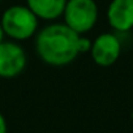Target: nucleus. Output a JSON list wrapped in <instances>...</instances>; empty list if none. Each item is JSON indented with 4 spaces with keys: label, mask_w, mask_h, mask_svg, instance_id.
<instances>
[{
    "label": "nucleus",
    "mask_w": 133,
    "mask_h": 133,
    "mask_svg": "<svg viewBox=\"0 0 133 133\" xmlns=\"http://www.w3.org/2000/svg\"><path fill=\"white\" fill-rule=\"evenodd\" d=\"M80 35L65 24L54 22L44 26L35 38V51L41 60L52 66L71 64L80 54L77 42Z\"/></svg>",
    "instance_id": "1"
},
{
    "label": "nucleus",
    "mask_w": 133,
    "mask_h": 133,
    "mask_svg": "<svg viewBox=\"0 0 133 133\" xmlns=\"http://www.w3.org/2000/svg\"><path fill=\"white\" fill-rule=\"evenodd\" d=\"M0 24L7 37L13 41H28L37 33L39 18L28 5H12L3 12Z\"/></svg>",
    "instance_id": "2"
},
{
    "label": "nucleus",
    "mask_w": 133,
    "mask_h": 133,
    "mask_svg": "<svg viewBox=\"0 0 133 133\" xmlns=\"http://www.w3.org/2000/svg\"><path fill=\"white\" fill-rule=\"evenodd\" d=\"M64 24L78 35L89 33L98 21L95 0H66L63 13Z\"/></svg>",
    "instance_id": "3"
},
{
    "label": "nucleus",
    "mask_w": 133,
    "mask_h": 133,
    "mask_svg": "<svg viewBox=\"0 0 133 133\" xmlns=\"http://www.w3.org/2000/svg\"><path fill=\"white\" fill-rule=\"evenodd\" d=\"M28 56L25 50L13 41L0 43V77L13 78L21 75L26 66Z\"/></svg>",
    "instance_id": "4"
},
{
    "label": "nucleus",
    "mask_w": 133,
    "mask_h": 133,
    "mask_svg": "<svg viewBox=\"0 0 133 133\" xmlns=\"http://www.w3.org/2000/svg\"><path fill=\"white\" fill-rule=\"evenodd\" d=\"M121 52V43L112 33H103L93 41L90 50L91 59L99 66H110L115 64Z\"/></svg>",
    "instance_id": "5"
},
{
    "label": "nucleus",
    "mask_w": 133,
    "mask_h": 133,
    "mask_svg": "<svg viewBox=\"0 0 133 133\" xmlns=\"http://www.w3.org/2000/svg\"><path fill=\"white\" fill-rule=\"evenodd\" d=\"M110 26L120 33L133 29V0H111L107 8Z\"/></svg>",
    "instance_id": "6"
},
{
    "label": "nucleus",
    "mask_w": 133,
    "mask_h": 133,
    "mask_svg": "<svg viewBox=\"0 0 133 133\" xmlns=\"http://www.w3.org/2000/svg\"><path fill=\"white\" fill-rule=\"evenodd\" d=\"M66 0H26L28 8L44 21H54L63 16Z\"/></svg>",
    "instance_id": "7"
},
{
    "label": "nucleus",
    "mask_w": 133,
    "mask_h": 133,
    "mask_svg": "<svg viewBox=\"0 0 133 133\" xmlns=\"http://www.w3.org/2000/svg\"><path fill=\"white\" fill-rule=\"evenodd\" d=\"M91 46H93V41H90V39L86 38V37L80 35L78 42H77V50H78V54H88V52H90Z\"/></svg>",
    "instance_id": "8"
},
{
    "label": "nucleus",
    "mask_w": 133,
    "mask_h": 133,
    "mask_svg": "<svg viewBox=\"0 0 133 133\" xmlns=\"http://www.w3.org/2000/svg\"><path fill=\"white\" fill-rule=\"evenodd\" d=\"M8 127H7V120L4 117V115L0 112V133H7Z\"/></svg>",
    "instance_id": "9"
},
{
    "label": "nucleus",
    "mask_w": 133,
    "mask_h": 133,
    "mask_svg": "<svg viewBox=\"0 0 133 133\" xmlns=\"http://www.w3.org/2000/svg\"><path fill=\"white\" fill-rule=\"evenodd\" d=\"M4 37H5V33H4V30H3L2 24H0V43L4 42Z\"/></svg>",
    "instance_id": "10"
},
{
    "label": "nucleus",
    "mask_w": 133,
    "mask_h": 133,
    "mask_svg": "<svg viewBox=\"0 0 133 133\" xmlns=\"http://www.w3.org/2000/svg\"><path fill=\"white\" fill-rule=\"evenodd\" d=\"M132 119H133V112H132Z\"/></svg>",
    "instance_id": "11"
}]
</instances>
